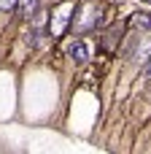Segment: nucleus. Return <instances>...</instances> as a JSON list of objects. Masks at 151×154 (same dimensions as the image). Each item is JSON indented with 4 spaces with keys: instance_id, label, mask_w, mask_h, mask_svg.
<instances>
[{
    "instance_id": "nucleus-1",
    "label": "nucleus",
    "mask_w": 151,
    "mask_h": 154,
    "mask_svg": "<svg viewBox=\"0 0 151 154\" xmlns=\"http://www.w3.org/2000/svg\"><path fill=\"white\" fill-rule=\"evenodd\" d=\"M73 16V11H70V3H65L62 8H59V14H57V22H54V27H51V32L54 35H59L62 30H65V24H68V19Z\"/></svg>"
},
{
    "instance_id": "nucleus-2",
    "label": "nucleus",
    "mask_w": 151,
    "mask_h": 154,
    "mask_svg": "<svg viewBox=\"0 0 151 154\" xmlns=\"http://www.w3.org/2000/svg\"><path fill=\"white\" fill-rule=\"evenodd\" d=\"M68 54H70L76 62H86V60H89V49H86L81 41H73V43L68 46Z\"/></svg>"
},
{
    "instance_id": "nucleus-3",
    "label": "nucleus",
    "mask_w": 151,
    "mask_h": 154,
    "mask_svg": "<svg viewBox=\"0 0 151 154\" xmlns=\"http://www.w3.org/2000/svg\"><path fill=\"white\" fill-rule=\"evenodd\" d=\"M84 16H86V19H81V22H78V30H81V32H84V30H89V27H95V22H97V8H95L92 3H86Z\"/></svg>"
},
{
    "instance_id": "nucleus-4",
    "label": "nucleus",
    "mask_w": 151,
    "mask_h": 154,
    "mask_svg": "<svg viewBox=\"0 0 151 154\" xmlns=\"http://www.w3.org/2000/svg\"><path fill=\"white\" fill-rule=\"evenodd\" d=\"M132 27L135 30H151V14L149 11H135L132 14Z\"/></svg>"
},
{
    "instance_id": "nucleus-5",
    "label": "nucleus",
    "mask_w": 151,
    "mask_h": 154,
    "mask_svg": "<svg viewBox=\"0 0 151 154\" xmlns=\"http://www.w3.org/2000/svg\"><path fill=\"white\" fill-rule=\"evenodd\" d=\"M35 8H38V0H19V3H16V14H19L22 19H30V16L35 14Z\"/></svg>"
},
{
    "instance_id": "nucleus-6",
    "label": "nucleus",
    "mask_w": 151,
    "mask_h": 154,
    "mask_svg": "<svg viewBox=\"0 0 151 154\" xmlns=\"http://www.w3.org/2000/svg\"><path fill=\"white\" fill-rule=\"evenodd\" d=\"M146 60H151V41H146V43L138 49V60H135V62H146Z\"/></svg>"
},
{
    "instance_id": "nucleus-7",
    "label": "nucleus",
    "mask_w": 151,
    "mask_h": 154,
    "mask_svg": "<svg viewBox=\"0 0 151 154\" xmlns=\"http://www.w3.org/2000/svg\"><path fill=\"white\" fill-rule=\"evenodd\" d=\"M24 41H27L30 46H35V43H38V30H30V32L24 35Z\"/></svg>"
},
{
    "instance_id": "nucleus-8",
    "label": "nucleus",
    "mask_w": 151,
    "mask_h": 154,
    "mask_svg": "<svg viewBox=\"0 0 151 154\" xmlns=\"http://www.w3.org/2000/svg\"><path fill=\"white\" fill-rule=\"evenodd\" d=\"M16 3H19V0H0V8L11 11V8H16Z\"/></svg>"
},
{
    "instance_id": "nucleus-9",
    "label": "nucleus",
    "mask_w": 151,
    "mask_h": 154,
    "mask_svg": "<svg viewBox=\"0 0 151 154\" xmlns=\"http://www.w3.org/2000/svg\"><path fill=\"white\" fill-rule=\"evenodd\" d=\"M143 3H151V0H143Z\"/></svg>"
}]
</instances>
